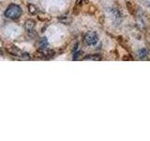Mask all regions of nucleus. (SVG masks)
Wrapping results in <instances>:
<instances>
[{
    "instance_id": "obj_1",
    "label": "nucleus",
    "mask_w": 150,
    "mask_h": 141,
    "mask_svg": "<svg viewBox=\"0 0 150 141\" xmlns=\"http://www.w3.org/2000/svg\"><path fill=\"white\" fill-rule=\"evenodd\" d=\"M22 9L18 5L11 4L8 7L5 11V16L11 19H17L22 15Z\"/></svg>"
},
{
    "instance_id": "obj_2",
    "label": "nucleus",
    "mask_w": 150,
    "mask_h": 141,
    "mask_svg": "<svg viewBox=\"0 0 150 141\" xmlns=\"http://www.w3.org/2000/svg\"><path fill=\"white\" fill-rule=\"evenodd\" d=\"M98 42V36L96 32H88L84 36V42L87 45H95Z\"/></svg>"
},
{
    "instance_id": "obj_3",
    "label": "nucleus",
    "mask_w": 150,
    "mask_h": 141,
    "mask_svg": "<svg viewBox=\"0 0 150 141\" xmlns=\"http://www.w3.org/2000/svg\"><path fill=\"white\" fill-rule=\"evenodd\" d=\"M7 50H8V52H9V53H11L12 56H21V58H25V56H27V54L23 53V52L21 51V50H20V49L17 48L16 46H12V47H11V48H8Z\"/></svg>"
},
{
    "instance_id": "obj_4",
    "label": "nucleus",
    "mask_w": 150,
    "mask_h": 141,
    "mask_svg": "<svg viewBox=\"0 0 150 141\" xmlns=\"http://www.w3.org/2000/svg\"><path fill=\"white\" fill-rule=\"evenodd\" d=\"M36 23L33 20H27V21L25 23V28L27 32H32L34 28H35Z\"/></svg>"
},
{
    "instance_id": "obj_5",
    "label": "nucleus",
    "mask_w": 150,
    "mask_h": 141,
    "mask_svg": "<svg viewBox=\"0 0 150 141\" xmlns=\"http://www.w3.org/2000/svg\"><path fill=\"white\" fill-rule=\"evenodd\" d=\"M84 60H100L101 58L98 55H88L86 58H84Z\"/></svg>"
},
{
    "instance_id": "obj_6",
    "label": "nucleus",
    "mask_w": 150,
    "mask_h": 141,
    "mask_svg": "<svg viewBox=\"0 0 150 141\" xmlns=\"http://www.w3.org/2000/svg\"><path fill=\"white\" fill-rule=\"evenodd\" d=\"M28 9H29V12L31 13V14H36V13L38 12V9L34 5H29Z\"/></svg>"
},
{
    "instance_id": "obj_7",
    "label": "nucleus",
    "mask_w": 150,
    "mask_h": 141,
    "mask_svg": "<svg viewBox=\"0 0 150 141\" xmlns=\"http://www.w3.org/2000/svg\"><path fill=\"white\" fill-rule=\"evenodd\" d=\"M140 58H145L146 56H147V50H145V49H143L140 51Z\"/></svg>"
},
{
    "instance_id": "obj_8",
    "label": "nucleus",
    "mask_w": 150,
    "mask_h": 141,
    "mask_svg": "<svg viewBox=\"0 0 150 141\" xmlns=\"http://www.w3.org/2000/svg\"><path fill=\"white\" fill-rule=\"evenodd\" d=\"M80 55H81V52H77V53H75V55L73 56V59L74 60H78V59H80Z\"/></svg>"
}]
</instances>
